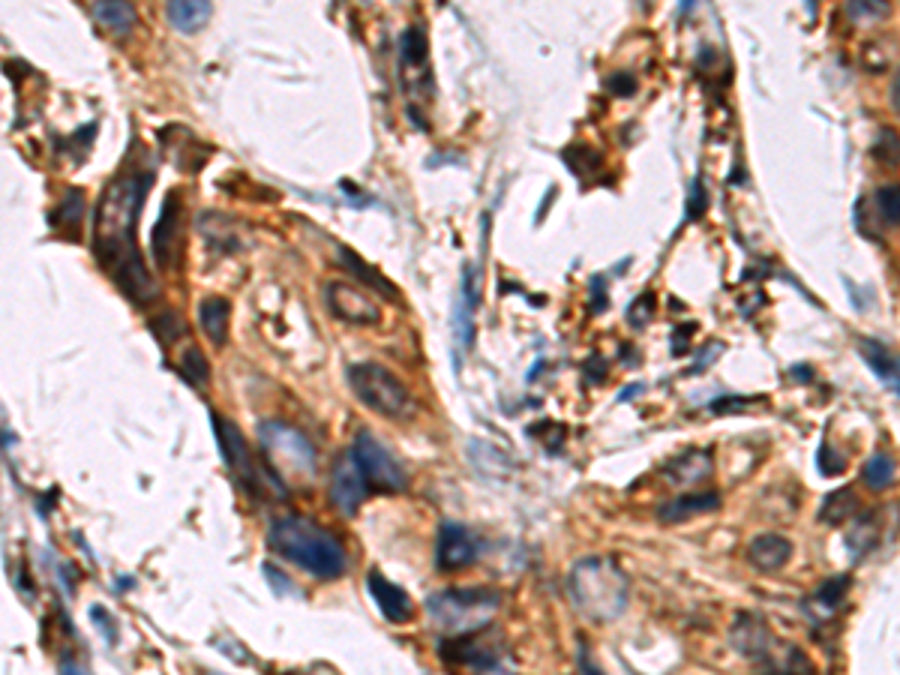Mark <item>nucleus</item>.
Returning <instances> with one entry per match:
<instances>
[{
  "label": "nucleus",
  "instance_id": "f257e3e1",
  "mask_svg": "<svg viewBox=\"0 0 900 675\" xmlns=\"http://www.w3.org/2000/svg\"><path fill=\"white\" fill-rule=\"evenodd\" d=\"M151 181V171H123L103 190L96 207L94 253L132 303H151L156 298V282L135 243V226Z\"/></svg>",
  "mask_w": 900,
  "mask_h": 675
},
{
  "label": "nucleus",
  "instance_id": "f03ea898",
  "mask_svg": "<svg viewBox=\"0 0 900 675\" xmlns=\"http://www.w3.org/2000/svg\"><path fill=\"white\" fill-rule=\"evenodd\" d=\"M276 555L319 579H339L348 570L346 546L319 522L307 517H276L267 529Z\"/></svg>",
  "mask_w": 900,
  "mask_h": 675
},
{
  "label": "nucleus",
  "instance_id": "7ed1b4c3",
  "mask_svg": "<svg viewBox=\"0 0 900 675\" xmlns=\"http://www.w3.org/2000/svg\"><path fill=\"white\" fill-rule=\"evenodd\" d=\"M567 594L591 622H615L631 603V579L612 555H586L571 567Z\"/></svg>",
  "mask_w": 900,
  "mask_h": 675
},
{
  "label": "nucleus",
  "instance_id": "20e7f679",
  "mask_svg": "<svg viewBox=\"0 0 900 675\" xmlns=\"http://www.w3.org/2000/svg\"><path fill=\"white\" fill-rule=\"evenodd\" d=\"M732 646L754 663L756 675H814V663L799 646L780 639L763 618L751 613L735 618Z\"/></svg>",
  "mask_w": 900,
  "mask_h": 675
},
{
  "label": "nucleus",
  "instance_id": "39448f33",
  "mask_svg": "<svg viewBox=\"0 0 900 675\" xmlns=\"http://www.w3.org/2000/svg\"><path fill=\"white\" fill-rule=\"evenodd\" d=\"M502 610V591L495 589H444L430 594L427 613L447 637H463L490 627L492 615Z\"/></svg>",
  "mask_w": 900,
  "mask_h": 675
},
{
  "label": "nucleus",
  "instance_id": "423d86ee",
  "mask_svg": "<svg viewBox=\"0 0 900 675\" xmlns=\"http://www.w3.org/2000/svg\"><path fill=\"white\" fill-rule=\"evenodd\" d=\"M348 385L367 409L382 414L387 421H406L415 411V397L406 382L394 370H387L384 363L363 361L348 366Z\"/></svg>",
  "mask_w": 900,
  "mask_h": 675
},
{
  "label": "nucleus",
  "instance_id": "0eeeda50",
  "mask_svg": "<svg viewBox=\"0 0 900 675\" xmlns=\"http://www.w3.org/2000/svg\"><path fill=\"white\" fill-rule=\"evenodd\" d=\"M259 435H262V447L264 457H267V471L286 481V478H315V450H312L310 438L300 435L298 430H291L286 423L279 421H267L259 426Z\"/></svg>",
  "mask_w": 900,
  "mask_h": 675
},
{
  "label": "nucleus",
  "instance_id": "6e6552de",
  "mask_svg": "<svg viewBox=\"0 0 900 675\" xmlns=\"http://www.w3.org/2000/svg\"><path fill=\"white\" fill-rule=\"evenodd\" d=\"M351 459L358 462L360 474L370 490H379V493H403L408 486V474L406 469L399 466V459L382 445L375 442V435L360 430L355 435V447H351Z\"/></svg>",
  "mask_w": 900,
  "mask_h": 675
},
{
  "label": "nucleus",
  "instance_id": "1a4fd4ad",
  "mask_svg": "<svg viewBox=\"0 0 900 675\" xmlns=\"http://www.w3.org/2000/svg\"><path fill=\"white\" fill-rule=\"evenodd\" d=\"M214 430H216V442H219V454L226 459V466L231 469V474L238 478V483L247 490L250 495H262L267 486L262 483V471L255 466V459L250 454V445L247 438L240 433L238 423H231L223 414H214Z\"/></svg>",
  "mask_w": 900,
  "mask_h": 675
},
{
  "label": "nucleus",
  "instance_id": "9d476101",
  "mask_svg": "<svg viewBox=\"0 0 900 675\" xmlns=\"http://www.w3.org/2000/svg\"><path fill=\"white\" fill-rule=\"evenodd\" d=\"M324 303L327 310L339 318V322H348V325H379L382 322V310L379 303L372 301L370 294L351 282H343V279H331L324 286Z\"/></svg>",
  "mask_w": 900,
  "mask_h": 675
},
{
  "label": "nucleus",
  "instance_id": "9b49d317",
  "mask_svg": "<svg viewBox=\"0 0 900 675\" xmlns=\"http://www.w3.org/2000/svg\"><path fill=\"white\" fill-rule=\"evenodd\" d=\"M480 553H483V543L468 526L442 522L439 541H435V565H439V570H447V574L466 570V567L478 562Z\"/></svg>",
  "mask_w": 900,
  "mask_h": 675
},
{
  "label": "nucleus",
  "instance_id": "f8f14e48",
  "mask_svg": "<svg viewBox=\"0 0 900 675\" xmlns=\"http://www.w3.org/2000/svg\"><path fill=\"white\" fill-rule=\"evenodd\" d=\"M370 495V486L360 474L358 462L351 459V454L339 459L334 466V478H331V502L343 514V517H355L363 505V498Z\"/></svg>",
  "mask_w": 900,
  "mask_h": 675
},
{
  "label": "nucleus",
  "instance_id": "ddd939ff",
  "mask_svg": "<svg viewBox=\"0 0 900 675\" xmlns=\"http://www.w3.org/2000/svg\"><path fill=\"white\" fill-rule=\"evenodd\" d=\"M442 658L454 663H475V666H492L499 658V642H492L490 627L463 634V637L442 639Z\"/></svg>",
  "mask_w": 900,
  "mask_h": 675
},
{
  "label": "nucleus",
  "instance_id": "4468645a",
  "mask_svg": "<svg viewBox=\"0 0 900 675\" xmlns=\"http://www.w3.org/2000/svg\"><path fill=\"white\" fill-rule=\"evenodd\" d=\"M480 303V277L478 267L466 265L463 267V279H459V301H456L454 315V334L459 339L463 349H471L475 342V310Z\"/></svg>",
  "mask_w": 900,
  "mask_h": 675
},
{
  "label": "nucleus",
  "instance_id": "2eb2a0df",
  "mask_svg": "<svg viewBox=\"0 0 900 675\" xmlns=\"http://www.w3.org/2000/svg\"><path fill=\"white\" fill-rule=\"evenodd\" d=\"M367 586H370V594L375 598V603H379V610H382L384 618L394 622V625H406L408 618H411V613H415L411 594H408L406 589H399V586L391 582L387 577H382L379 570H370Z\"/></svg>",
  "mask_w": 900,
  "mask_h": 675
},
{
  "label": "nucleus",
  "instance_id": "dca6fc26",
  "mask_svg": "<svg viewBox=\"0 0 900 675\" xmlns=\"http://www.w3.org/2000/svg\"><path fill=\"white\" fill-rule=\"evenodd\" d=\"M792 553H795L792 541H787L783 534H775V531H763V534H756L754 541L747 543V562L759 574H775L780 567H787Z\"/></svg>",
  "mask_w": 900,
  "mask_h": 675
},
{
  "label": "nucleus",
  "instance_id": "f3484780",
  "mask_svg": "<svg viewBox=\"0 0 900 675\" xmlns=\"http://www.w3.org/2000/svg\"><path fill=\"white\" fill-rule=\"evenodd\" d=\"M720 507V493L708 490V493H687L672 498L667 505L658 507V519L663 526H679V522H687V519L703 517V514H711Z\"/></svg>",
  "mask_w": 900,
  "mask_h": 675
},
{
  "label": "nucleus",
  "instance_id": "a211bd4d",
  "mask_svg": "<svg viewBox=\"0 0 900 675\" xmlns=\"http://www.w3.org/2000/svg\"><path fill=\"white\" fill-rule=\"evenodd\" d=\"M859 354L864 358V363H867V370L883 382V385L891 390V394H898V385H900V375H898V354L888 349L886 342H879V339L874 337H862L859 339Z\"/></svg>",
  "mask_w": 900,
  "mask_h": 675
},
{
  "label": "nucleus",
  "instance_id": "6ab92c4d",
  "mask_svg": "<svg viewBox=\"0 0 900 675\" xmlns=\"http://www.w3.org/2000/svg\"><path fill=\"white\" fill-rule=\"evenodd\" d=\"M199 322L207 339L214 346H226L228 342V325H231V303L219 294H211L199 303Z\"/></svg>",
  "mask_w": 900,
  "mask_h": 675
},
{
  "label": "nucleus",
  "instance_id": "aec40b11",
  "mask_svg": "<svg viewBox=\"0 0 900 675\" xmlns=\"http://www.w3.org/2000/svg\"><path fill=\"white\" fill-rule=\"evenodd\" d=\"M211 15H214V7L207 0H175L166 7V19L171 22V27H178L180 34L202 31Z\"/></svg>",
  "mask_w": 900,
  "mask_h": 675
},
{
  "label": "nucleus",
  "instance_id": "412c9836",
  "mask_svg": "<svg viewBox=\"0 0 900 675\" xmlns=\"http://www.w3.org/2000/svg\"><path fill=\"white\" fill-rule=\"evenodd\" d=\"M175 241H178V195L171 193L168 195L166 207H163V217L156 222L154 238H151V243H154V255L159 265H166L168 258H171V246H175Z\"/></svg>",
  "mask_w": 900,
  "mask_h": 675
},
{
  "label": "nucleus",
  "instance_id": "4be33fe9",
  "mask_svg": "<svg viewBox=\"0 0 900 675\" xmlns=\"http://www.w3.org/2000/svg\"><path fill=\"white\" fill-rule=\"evenodd\" d=\"M336 255L343 258V265H346L348 274H355V277L360 279V289H379L382 294H387V298H394V301L399 298V294H396L394 282H387V279H384L375 267L367 265L358 253H351L348 246L339 243V246H336Z\"/></svg>",
  "mask_w": 900,
  "mask_h": 675
},
{
  "label": "nucleus",
  "instance_id": "5701e85b",
  "mask_svg": "<svg viewBox=\"0 0 900 675\" xmlns=\"http://www.w3.org/2000/svg\"><path fill=\"white\" fill-rule=\"evenodd\" d=\"M859 507H862V502H859L855 490H852V486H840V490H835V493H828L826 498H823L819 519L828 522V526H840V522H847Z\"/></svg>",
  "mask_w": 900,
  "mask_h": 675
},
{
  "label": "nucleus",
  "instance_id": "b1692460",
  "mask_svg": "<svg viewBox=\"0 0 900 675\" xmlns=\"http://www.w3.org/2000/svg\"><path fill=\"white\" fill-rule=\"evenodd\" d=\"M670 474L672 481H679V486L708 478V474H711V457H708V450H691V454H684V457H675L670 462Z\"/></svg>",
  "mask_w": 900,
  "mask_h": 675
},
{
  "label": "nucleus",
  "instance_id": "393cba45",
  "mask_svg": "<svg viewBox=\"0 0 900 675\" xmlns=\"http://www.w3.org/2000/svg\"><path fill=\"white\" fill-rule=\"evenodd\" d=\"M850 591V574H840V577H831L826 579L819 589L811 594V601H807V606L811 610H816V615H835V610L840 606V601H843V594Z\"/></svg>",
  "mask_w": 900,
  "mask_h": 675
},
{
  "label": "nucleus",
  "instance_id": "a878e982",
  "mask_svg": "<svg viewBox=\"0 0 900 675\" xmlns=\"http://www.w3.org/2000/svg\"><path fill=\"white\" fill-rule=\"evenodd\" d=\"M427 51H430V43H427V31L420 25H411L403 34V43H399V58H403V67L408 70H427Z\"/></svg>",
  "mask_w": 900,
  "mask_h": 675
},
{
  "label": "nucleus",
  "instance_id": "bb28decb",
  "mask_svg": "<svg viewBox=\"0 0 900 675\" xmlns=\"http://www.w3.org/2000/svg\"><path fill=\"white\" fill-rule=\"evenodd\" d=\"M895 474H898V469H895V459L888 457V454H874V457L864 462L862 481L867 483V490L883 493V490H888V486H895Z\"/></svg>",
  "mask_w": 900,
  "mask_h": 675
},
{
  "label": "nucleus",
  "instance_id": "cd10ccee",
  "mask_svg": "<svg viewBox=\"0 0 900 675\" xmlns=\"http://www.w3.org/2000/svg\"><path fill=\"white\" fill-rule=\"evenodd\" d=\"M94 15L108 27V31H118V34H127L132 25H135V7L132 3H118V0H106V3H96Z\"/></svg>",
  "mask_w": 900,
  "mask_h": 675
},
{
  "label": "nucleus",
  "instance_id": "c85d7f7f",
  "mask_svg": "<svg viewBox=\"0 0 900 675\" xmlns=\"http://www.w3.org/2000/svg\"><path fill=\"white\" fill-rule=\"evenodd\" d=\"M178 366L180 373H183V378L195 387H204L207 385V378H211L207 358H204L202 349H195V346H187V349H183V354L178 358Z\"/></svg>",
  "mask_w": 900,
  "mask_h": 675
},
{
  "label": "nucleus",
  "instance_id": "c756f323",
  "mask_svg": "<svg viewBox=\"0 0 900 675\" xmlns=\"http://www.w3.org/2000/svg\"><path fill=\"white\" fill-rule=\"evenodd\" d=\"M876 198V210H879V222L886 226V229H895L900 219V205H898V186L895 183H888V186H879V193L874 195Z\"/></svg>",
  "mask_w": 900,
  "mask_h": 675
},
{
  "label": "nucleus",
  "instance_id": "7c9ffc66",
  "mask_svg": "<svg viewBox=\"0 0 900 675\" xmlns=\"http://www.w3.org/2000/svg\"><path fill=\"white\" fill-rule=\"evenodd\" d=\"M859 541H862V546L855 550V558H862V555H867L871 550H874V543H876V519L874 517H862L850 531H847V546H850V550Z\"/></svg>",
  "mask_w": 900,
  "mask_h": 675
},
{
  "label": "nucleus",
  "instance_id": "2f4dec72",
  "mask_svg": "<svg viewBox=\"0 0 900 675\" xmlns=\"http://www.w3.org/2000/svg\"><path fill=\"white\" fill-rule=\"evenodd\" d=\"M754 406H766V399L763 397H723V399H715L711 402V411L715 414H742V411L754 409Z\"/></svg>",
  "mask_w": 900,
  "mask_h": 675
},
{
  "label": "nucleus",
  "instance_id": "473e14b6",
  "mask_svg": "<svg viewBox=\"0 0 900 675\" xmlns=\"http://www.w3.org/2000/svg\"><path fill=\"white\" fill-rule=\"evenodd\" d=\"M816 469H819V474H826V478H835V474H840V471L847 469V459L840 457V454H835L828 442H823V445H819V454H816Z\"/></svg>",
  "mask_w": 900,
  "mask_h": 675
},
{
  "label": "nucleus",
  "instance_id": "72a5a7b5",
  "mask_svg": "<svg viewBox=\"0 0 900 675\" xmlns=\"http://www.w3.org/2000/svg\"><path fill=\"white\" fill-rule=\"evenodd\" d=\"M874 157L883 162H898V133L895 130H879L874 142Z\"/></svg>",
  "mask_w": 900,
  "mask_h": 675
},
{
  "label": "nucleus",
  "instance_id": "f704fd0d",
  "mask_svg": "<svg viewBox=\"0 0 900 675\" xmlns=\"http://www.w3.org/2000/svg\"><path fill=\"white\" fill-rule=\"evenodd\" d=\"M651 313H655V298L646 291V294H639V298L631 303V310H627V322H631L634 327H646Z\"/></svg>",
  "mask_w": 900,
  "mask_h": 675
},
{
  "label": "nucleus",
  "instance_id": "c9c22d12",
  "mask_svg": "<svg viewBox=\"0 0 900 675\" xmlns=\"http://www.w3.org/2000/svg\"><path fill=\"white\" fill-rule=\"evenodd\" d=\"M708 207V195H706V181L696 178L694 186H691V202H687V219H699L706 214Z\"/></svg>",
  "mask_w": 900,
  "mask_h": 675
},
{
  "label": "nucleus",
  "instance_id": "e433bc0d",
  "mask_svg": "<svg viewBox=\"0 0 900 675\" xmlns=\"http://www.w3.org/2000/svg\"><path fill=\"white\" fill-rule=\"evenodd\" d=\"M636 79L631 73H615L607 79V91L615 94V97H634L636 94Z\"/></svg>",
  "mask_w": 900,
  "mask_h": 675
},
{
  "label": "nucleus",
  "instance_id": "4c0bfd02",
  "mask_svg": "<svg viewBox=\"0 0 900 675\" xmlns=\"http://www.w3.org/2000/svg\"><path fill=\"white\" fill-rule=\"evenodd\" d=\"M264 577H267V582L274 586L276 594H283V598H286V594H291V598H298V594H300V591L295 589V586H291V582H288V579L283 577V574H279V570H276L274 565H264Z\"/></svg>",
  "mask_w": 900,
  "mask_h": 675
},
{
  "label": "nucleus",
  "instance_id": "58836bf2",
  "mask_svg": "<svg viewBox=\"0 0 900 675\" xmlns=\"http://www.w3.org/2000/svg\"><path fill=\"white\" fill-rule=\"evenodd\" d=\"M607 279L603 277H595L591 279V310L595 313H600V310H607Z\"/></svg>",
  "mask_w": 900,
  "mask_h": 675
},
{
  "label": "nucleus",
  "instance_id": "ea45409f",
  "mask_svg": "<svg viewBox=\"0 0 900 675\" xmlns=\"http://www.w3.org/2000/svg\"><path fill=\"white\" fill-rule=\"evenodd\" d=\"M720 346H708L706 351H703V354H699V363H696V366H691V370H687V373L694 375V373H706L708 366H711V358H715V354H720Z\"/></svg>",
  "mask_w": 900,
  "mask_h": 675
},
{
  "label": "nucleus",
  "instance_id": "a19ab883",
  "mask_svg": "<svg viewBox=\"0 0 900 675\" xmlns=\"http://www.w3.org/2000/svg\"><path fill=\"white\" fill-rule=\"evenodd\" d=\"M852 15H883L888 10L886 3H874V7H862V3H850L847 7Z\"/></svg>",
  "mask_w": 900,
  "mask_h": 675
},
{
  "label": "nucleus",
  "instance_id": "79ce46f5",
  "mask_svg": "<svg viewBox=\"0 0 900 675\" xmlns=\"http://www.w3.org/2000/svg\"><path fill=\"white\" fill-rule=\"evenodd\" d=\"M579 673L583 675H607L600 666H595V661L588 658L586 649H579Z\"/></svg>",
  "mask_w": 900,
  "mask_h": 675
},
{
  "label": "nucleus",
  "instance_id": "37998d69",
  "mask_svg": "<svg viewBox=\"0 0 900 675\" xmlns=\"http://www.w3.org/2000/svg\"><path fill=\"white\" fill-rule=\"evenodd\" d=\"M60 675H91V673H87V670H84L82 663L67 661V663H60Z\"/></svg>",
  "mask_w": 900,
  "mask_h": 675
},
{
  "label": "nucleus",
  "instance_id": "c03bdc74",
  "mask_svg": "<svg viewBox=\"0 0 900 675\" xmlns=\"http://www.w3.org/2000/svg\"><path fill=\"white\" fill-rule=\"evenodd\" d=\"M891 106L898 109V75H891Z\"/></svg>",
  "mask_w": 900,
  "mask_h": 675
},
{
  "label": "nucleus",
  "instance_id": "a18cd8bd",
  "mask_svg": "<svg viewBox=\"0 0 900 675\" xmlns=\"http://www.w3.org/2000/svg\"><path fill=\"white\" fill-rule=\"evenodd\" d=\"M483 675H514V673H507V670H492V666H487V673Z\"/></svg>",
  "mask_w": 900,
  "mask_h": 675
}]
</instances>
